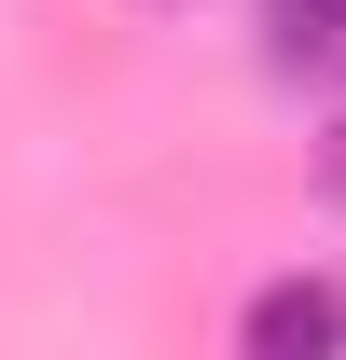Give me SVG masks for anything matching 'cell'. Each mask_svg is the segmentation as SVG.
Instances as JSON below:
<instances>
[{
  "instance_id": "6da1fadb",
  "label": "cell",
  "mask_w": 346,
  "mask_h": 360,
  "mask_svg": "<svg viewBox=\"0 0 346 360\" xmlns=\"http://www.w3.org/2000/svg\"><path fill=\"white\" fill-rule=\"evenodd\" d=\"M236 360H346V291L333 277H263L236 319Z\"/></svg>"
},
{
  "instance_id": "7a4b0ae2",
  "label": "cell",
  "mask_w": 346,
  "mask_h": 360,
  "mask_svg": "<svg viewBox=\"0 0 346 360\" xmlns=\"http://www.w3.org/2000/svg\"><path fill=\"white\" fill-rule=\"evenodd\" d=\"M263 70L277 84H346V0H263Z\"/></svg>"
},
{
  "instance_id": "3957f363",
  "label": "cell",
  "mask_w": 346,
  "mask_h": 360,
  "mask_svg": "<svg viewBox=\"0 0 346 360\" xmlns=\"http://www.w3.org/2000/svg\"><path fill=\"white\" fill-rule=\"evenodd\" d=\"M319 194H333V208H346V125L319 139Z\"/></svg>"
}]
</instances>
